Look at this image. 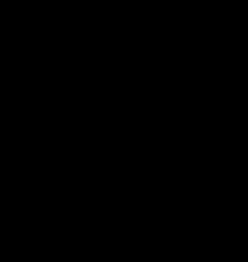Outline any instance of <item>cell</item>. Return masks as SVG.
Masks as SVG:
<instances>
[]
</instances>
